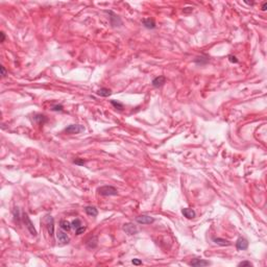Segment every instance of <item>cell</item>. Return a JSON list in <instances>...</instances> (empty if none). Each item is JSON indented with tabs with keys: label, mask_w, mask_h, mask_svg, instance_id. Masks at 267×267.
Here are the masks:
<instances>
[{
	"label": "cell",
	"mask_w": 267,
	"mask_h": 267,
	"mask_svg": "<svg viewBox=\"0 0 267 267\" xmlns=\"http://www.w3.org/2000/svg\"><path fill=\"white\" fill-rule=\"evenodd\" d=\"M136 221L140 224H150L155 221V218L151 216H148V215H141V216H138L136 218Z\"/></svg>",
	"instance_id": "cell-8"
},
{
	"label": "cell",
	"mask_w": 267,
	"mask_h": 267,
	"mask_svg": "<svg viewBox=\"0 0 267 267\" xmlns=\"http://www.w3.org/2000/svg\"><path fill=\"white\" fill-rule=\"evenodd\" d=\"M0 69H1V75H2V77H5V76H7V70H5V67L1 66L0 67Z\"/></svg>",
	"instance_id": "cell-29"
},
{
	"label": "cell",
	"mask_w": 267,
	"mask_h": 267,
	"mask_svg": "<svg viewBox=\"0 0 267 267\" xmlns=\"http://www.w3.org/2000/svg\"><path fill=\"white\" fill-rule=\"evenodd\" d=\"M211 263L209 261H205V260H201V259H194L193 261L190 262V265L191 266H195V267H199V266H208L210 265Z\"/></svg>",
	"instance_id": "cell-12"
},
{
	"label": "cell",
	"mask_w": 267,
	"mask_h": 267,
	"mask_svg": "<svg viewBox=\"0 0 267 267\" xmlns=\"http://www.w3.org/2000/svg\"><path fill=\"white\" fill-rule=\"evenodd\" d=\"M73 163L74 164H76V165H80V166H84L85 165V163H86V162L84 161V159H75L74 161H73Z\"/></svg>",
	"instance_id": "cell-25"
},
{
	"label": "cell",
	"mask_w": 267,
	"mask_h": 267,
	"mask_svg": "<svg viewBox=\"0 0 267 267\" xmlns=\"http://www.w3.org/2000/svg\"><path fill=\"white\" fill-rule=\"evenodd\" d=\"M122 229H123L124 232H125L126 234H128V235H136L138 233L137 226H136L134 223H130V222L124 223Z\"/></svg>",
	"instance_id": "cell-6"
},
{
	"label": "cell",
	"mask_w": 267,
	"mask_h": 267,
	"mask_svg": "<svg viewBox=\"0 0 267 267\" xmlns=\"http://www.w3.org/2000/svg\"><path fill=\"white\" fill-rule=\"evenodd\" d=\"M66 233L67 232L63 231L62 229H61L60 231H58V233H56V238H58L59 242H60L61 244H68L69 241H70V238H69L68 235H67Z\"/></svg>",
	"instance_id": "cell-5"
},
{
	"label": "cell",
	"mask_w": 267,
	"mask_h": 267,
	"mask_svg": "<svg viewBox=\"0 0 267 267\" xmlns=\"http://www.w3.org/2000/svg\"><path fill=\"white\" fill-rule=\"evenodd\" d=\"M14 216H15V219H17V220L19 221L20 215H19V209H18V208H15V210H14Z\"/></svg>",
	"instance_id": "cell-26"
},
{
	"label": "cell",
	"mask_w": 267,
	"mask_h": 267,
	"mask_svg": "<svg viewBox=\"0 0 267 267\" xmlns=\"http://www.w3.org/2000/svg\"><path fill=\"white\" fill-rule=\"evenodd\" d=\"M267 9V2H264L262 4V11H266Z\"/></svg>",
	"instance_id": "cell-32"
},
{
	"label": "cell",
	"mask_w": 267,
	"mask_h": 267,
	"mask_svg": "<svg viewBox=\"0 0 267 267\" xmlns=\"http://www.w3.org/2000/svg\"><path fill=\"white\" fill-rule=\"evenodd\" d=\"M71 225H72V229H74V230H76V229H78L80 226H82V222H80V219H74V220L71 222Z\"/></svg>",
	"instance_id": "cell-22"
},
{
	"label": "cell",
	"mask_w": 267,
	"mask_h": 267,
	"mask_svg": "<svg viewBox=\"0 0 267 267\" xmlns=\"http://www.w3.org/2000/svg\"><path fill=\"white\" fill-rule=\"evenodd\" d=\"M0 35H1V42H4V40H5V33L2 31V33H0Z\"/></svg>",
	"instance_id": "cell-31"
},
{
	"label": "cell",
	"mask_w": 267,
	"mask_h": 267,
	"mask_svg": "<svg viewBox=\"0 0 267 267\" xmlns=\"http://www.w3.org/2000/svg\"><path fill=\"white\" fill-rule=\"evenodd\" d=\"M142 24L144 25V27H146L148 29H153L157 27L155 19H152V18H144L142 20Z\"/></svg>",
	"instance_id": "cell-11"
},
{
	"label": "cell",
	"mask_w": 267,
	"mask_h": 267,
	"mask_svg": "<svg viewBox=\"0 0 267 267\" xmlns=\"http://www.w3.org/2000/svg\"><path fill=\"white\" fill-rule=\"evenodd\" d=\"M213 241H214L216 244L221 245V246H230V245L232 244L229 240H225V239H223V238H214Z\"/></svg>",
	"instance_id": "cell-18"
},
{
	"label": "cell",
	"mask_w": 267,
	"mask_h": 267,
	"mask_svg": "<svg viewBox=\"0 0 267 267\" xmlns=\"http://www.w3.org/2000/svg\"><path fill=\"white\" fill-rule=\"evenodd\" d=\"M45 222H46V227H47V231H48L49 236L52 237L53 233H54V220H53L52 217L48 215V216L46 217Z\"/></svg>",
	"instance_id": "cell-7"
},
{
	"label": "cell",
	"mask_w": 267,
	"mask_h": 267,
	"mask_svg": "<svg viewBox=\"0 0 267 267\" xmlns=\"http://www.w3.org/2000/svg\"><path fill=\"white\" fill-rule=\"evenodd\" d=\"M33 119H35V121H37L39 124H44L45 122L47 121V118H46V116L42 115V114H37V115H35V117H33Z\"/></svg>",
	"instance_id": "cell-20"
},
{
	"label": "cell",
	"mask_w": 267,
	"mask_h": 267,
	"mask_svg": "<svg viewBox=\"0 0 267 267\" xmlns=\"http://www.w3.org/2000/svg\"><path fill=\"white\" fill-rule=\"evenodd\" d=\"M182 213H183V215L186 217V218L188 219H192L195 217V215H196V213H195L194 210L192 209H189V208H185V209L182 210Z\"/></svg>",
	"instance_id": "cell-13"
},
{
	"label": "cell",
	"mask_w": 267,
	"mask_h": 267,
	"mask_svg": "<svg viewBox=\"0 0 267 267\" xmlns=\"http://www.w3.org/2000/svg\"><path fill=\"white\" fill-rule=\"evenodd\" d=\"M52 111H54V112H63V110H64V106H62V104H55V106H52V109H51Z\"/></svg>",
	"instance_id": "cell-23"
},
{
	"label": "cell",
	"mask_w": 267,
	"mask_h": 267,
	"mask_svg": "<svg viewBox=\"0 0 267 267\" xmlns=\"http://www.w3.org/2000/svg\"><path fill=\"white\" fill-rule=\"evenodd\" d=\"M106 13H108L109 15H110L109 19H110V23H111L112 26H114V27H120L121 26L122 20H121V18H120L117 14H115L113 11H106Z\"/></svg>",
	"instance_id": "cell-3"
},
{
	"label": "cell",
	"mask_w": 267,
	"mask_h": 267,
	"mask_svg": "<svg viewBox=\"0 0 267 267\" xmlns=\"http://www.w3.org/2000/svg\"><path fill=\"white\" fill-rule=\"evenodd\" d=\"M111 104H112L115 109H117V110H120V111L123 110V104L116 101V100H111Z\"/></svg>",
	"instance_id": "cell-21"
},
{
	"label": "cell",
	"mask_w": 267,
	"mask_h": 267,
	"mask_svg": "<svg viewBox=\"0 0 267 267\" xmlns=\"http://www.w3.org/2000/svg\"><path fill=\"white\" fill-rule=\"evenodd\" d=\"M166 82V77L163 76V75H160V76H157L156 78H153L151 82L152 87L155 88H161L162 86H164V84Z\"/></svg>",
	"instance_id": "cell-9"
},
{
	"label": "cell",
	"mask_w": 267,
	"mask_h": 267,
	"mask_svg": "<svg viewBox=\"0 0 267 267\" xmlns=\"http://www.w3.org/2000/svg\"><path fill=\"white\" fill-rule=\"evenodd\" d=\"M22 219H23V222H24L25 226H26V229L28 230V232L30 233L31 236L35 237L37 236V230L35 229V225H33V221L30 220V218L28 217V215L26 214V213H23L22 214Z\"/></svg>",
	"instance_id": "cell-2"
},
{
	"label": "cell",
	"mask_w": 267,
	"mask_h": 267,
	"mask_svg": "<svg viewBox=\"0 0 267 267\" xmlns=\"http://www.w3.org/2000/svg\"><path fill=\"white\" fill-rule=\"evenodd\" d=\"M132 264L134 265H141L142 264V262L139 260V259H132Z\"/></svg>",
	"instance_id": "cell-30"
},
{
	"label": "cell",
	"mask_w": 267,
	"mask_h": 267,
	"mask_svg": "<svg viewBox=\"0 0 267 267\" xmlns=\"http://www.w3.org/2000/svg\"><path fill=\"white\" fill-rule=\"evenodd\" d=\"M239 266H253V263H250V261H243V262L239 263Z\"/></svg>",
	"instance_id": "cell-27"
},
{
	"label": "cell",
	"mask_w": 267,
	"mask_h": 267,
	"mask_svg": "<svg viewBox=\"0 0 267 267\" xmlns=\"http://www.w3.org/2000/svg\"><path fill=\"white\" fill-rule=\"evenodd\" d=\"M111 94H112V91L108 88H101L97 91V95H99L101 97H109Z\"/></svg>",
	"instance_id": "cell-19"
},
{
	"label": "cell",
	"mask_w": 267,
	"mask_h": 267,
	"mask_svg": "<svg viewBox=\"0 0 267 267\" xmlns=\"http://www.w3.org/2000/svg\"><path fill=\"white\" fill-rule=\"evenodd\" d=\"M236 247L238 250H247V247H248V241H247L245 238L240 237V238H238V240H237V242H236Z\"/></svg>",
	"instance_id": "cell-10"
},
{
	"label": "cell",
	"mask_w": 267,
	"mask_h": 267,
	"mask_svg": "<svg viewBox=\"0 0 267 267\" xmlns=\"http://www.w3.org/2000/svg\"><path fill=\"white\" fill-rule=\"evenodd\" d=\"M85 212L89 215V216L92 217H96L98 215V211L95 207H92V205H88V207L85 208Z\"/></svg>",
	"instance_id": "cell-14"
},
{
	"label": "cell",
	"mask_w": 267,
	"mask_h": 267,
	"mask_svg": "<svg viewBox=\"0 0 267 267\" xmlns=\"http://www.w3.org/2000/svg\"><path fill=\"white\" fill-rule=\"evenodd\" d=\"M85 231H86V226H80L78 229H76V230H75V234H76V235L84 234Z\"/></svg>",
	"instance_id": "cell-24"
},
{
	"label": "cell",
	"mask_w": 267,
	"mask_h": 267,
	"mask_svg": "<svg viewBox=\"0 0 267 267\" xmlns=\"http://www.w3.org/2000/svg\"><path fill=\"white\" fill-rule=\"evenodd\" d=\"M98 194L101 196H116L118 195V190L113 186H102L97 189Z\"/></svg>",
	"instance_id": "cell-1"
},
{
	"label": "cell",
	"mask_w": 267,
	"mask_h": 267,
	"mask_svg": "<svg viewBox=\"0 0 267 267\" xmlns=\"http://www.w3.org/2000/svg\"><path fill=\"white\" fill-rule=\"evenodd\" d=\"M60 227L62 229L63 231H65V232H69V231L72 229V225H71V223L69 222V221H67V220H61Z\"/></svg>",
	"instance_id": "cell-17"
},
{
	"label": "cell",
	"mask_w": 267,
	"mask_h": 267,
	"mask_svg": "<svg viewBox=\"0 0 267 267\" xmlns=\"http://www.w3.org/2000/svg\"><path fill=\"white\" fill-rule=\"evenodd\" d=\"M97 237H90V238L87 240V246L89 248H95V247L97 246Z\"/></svg>",
	"instance_id": "cell-16"
},
{
	"label": "cell",
	"mask_w": 267,
	"mask_h": 267,
	"mask_svg": "<svg viewBox=\"0 0 267 267\" xmlns=\"http://www.w3.org/2000/svg\"><path fill=\"white\" fill-rule=\"evenodd\" d=\"M210 61V58L208 55H200V56H197L194 60V63H196L197 65H205L208 62Z\"/></svg>",
	"instance_id": "cell-15"
},
{
	"label": "cell",
	"mask_w": 267,
	"mask_h": 267,
	"mask_svg": "<svg viewBox=\"0 0 267 267\" xmlns=\"http://www.w3.org/2000/svg\"><path fill=\"white\" fill-rule=\"evenodd\" d=\"M84 130H85V127L82 125H80V124H71V125L67 126L65 128V132L67 134H71V135H73V134H80V132H84Z\"/></svg>",
	"instance_id": "cell-4"
},
{
	"label": "cell",
	"mask_w": 267,
	"mask_h": 267,
	"mask_svg": "<svg viewBox=\"0 0 267 267\" xmlns=\"http://www.w3.org/2000/svg\"><path fill=\"white\" fill-rule=\"evenodd\" d=\"M229 61H230L231 63H235V64L238 63V60H237V58L235 55H230V56H229Z\"/></svg>",
	"instance_id": "cell-28"
}]
</instances>
